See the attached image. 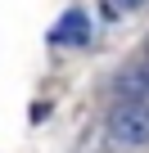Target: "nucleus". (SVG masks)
<instances>
[{
    "label": "nucleus",
    "instance_id": "f257e3e1",
    "mask_svg": "<svg viewBox=\"0 0 149 153\" xmlns=\"http://www.w3.org/2000/svg\"><path fill=\"white\" fill-rule=\"evenodd\" d=\"M109 135L113 144H149V104H131V99H118L109 108Z\"/></svg>",
    "mask_w": 149,
    "mask_h": 153
},
{
    "label": "nucleus",
    "instance_id": "20e7f679",
    "mask_svg": "<svg viewBox=\"0 0 149 153\" xmlns=\"http://www.w3.org/2000/svg\"><path fill=\"white\" fill-rule=\"evenodd\" d=\"M140 0H104V14L109 18H118V14H127V9H136Z\"/></svg>",
    "mask_w": 149,
    "mask_h": 153
},
{
    "label": "nucleus",
    "instance_id": "f03ea898",
    "mask_svg": "<svg viewBox=\"0 0 149 153\" xmlns=\"http://www.w3.org/2000/svg\"><path fill=\"white\" fill-rule=\"evenodd\" d=\"M113 86H118L122 99H131V104H149V59L122 68V72L113 76Z\"/></svg>",
    "mask_w": 149,
    "mask_h": 153
},
{
    "label": "nucleus",
    "instance_id": "7ed1b4c3",
    "mask_svg": "<svg viewBox=\"0 0 149 153\" xmlns=\"http://www.w3.org/2000/svg\"><path fill=\"white\" fill-rule=\"evenodd\" d=\"M50 41H54V45H86V41H91V18H86L82 9H68V14L59 18V27L50 32Z\"/></svg>",
    "mask_w": 149,
    "mask_h": 153
}]
</instances>
